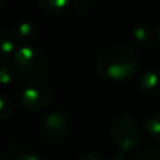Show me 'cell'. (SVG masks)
Listing matches in <instances>:
<instances>
[{
  "label": "cell",
  "instance_id": "6",
  "mask_svg": "<svg viewBox=\"0 0 160 160\" xmlns=\"http://www.w3.org/2000/svg\"><path fill=\"white\" fill-rule=\"evenodd\" d=\"M7 150L14 160H42L38 153L31 152L25 142L18 138H11L7 142Z\"/></svg>",
  "mask_w": 160,
  "mask_h": 160
},
{
  "label": "cell",
  "instance_id": "7",
  "mask_svg": "<svg viewBox=\"0 0 160 160\" xmlns=\"http://www.w3.org/2000/svg\"><path fill=\"white\" fill-rule=\"evenodd\" d=\"M139 86L149 96H160V70L155 68L145 70L139 79Z\"/></svg>",
  "mask_w": 160,
  "mask_h": 160
},
{
  "label": "cell",
  "instance_id": "14",
  "mask_svg": "<svg viewBox=\"0 0 160 160\" xmlns=\"http://www.w3.org/2000/svg\"><path fill=\"white\" fill-rule=\"evenodd\" d=\"M14 105L8 97L0 94V122H4L13 115Z\"/></svg>",
  "mask_w": 160,
  "mask_h": 160
},
{
  "label": "cell",
  "instance_id": "9",
  "mask_svg": "<svg viewBox=\"0 0 160 160\" xmlns=\"http://www.w3.org/2000/svg\"><path fill=\"white\" fill-rule=\"evenodd\" d=\"M70 0H39L42 11L49 16H61L68 10Z\"/></svg>",
  "mask_w": 160,
  "mask_h": 160
},
{
  "label": "cell",
  "instance_id": "8",
  "mask_svg": "<svg viewBox=\"0 0 160 160\" xmlns=\"http://www.w3.org/2000/svg\"><path fill=\"white\" fill-rule=\"evenodd\" d=\"M11 34H13L16 42H20L21 45H28L37 37V28L32 22L22 21V22H18L14 27Z\"/></svg>",
  "mask_w": 160,
  "mask_h": 160
},
{
  "label": "cell",
  "instance_id": "2",
  "mask_svg": "<svg viewBox=\"0 0 160 160\" xmlns=\"http://www.w3.org/2000/svg\"><path fill=\"white\" fill-rule=\"evenodd\" d=\"M11 63L14 65L18 75L28 80L41 79L49 66L47 53L39 47H35L32 44L21 45L18 49H16Z\"/></svg>",
  "mask_w": 160,
  "mask_h": 160
},
{
  "label": "cell",
  "instance_id": "10",
  "mask_svg": "<svg viewBox=\"0 0 160 160\" xmlns=\"http://www.w3.org/2000/svg\"><path fill=\"white\" fill-rule=\"evenodd\" d=\"M143 128L155 141H160V112H150L145 117Z\"/></svg>",
  "mask_w": 160,
  "mask_h": 160
},
{
  "label": "cell",
  "instance_id": "15",
  "mask_svg": "<svg viewBox=\"0 0 160 160\" xmlns=\"http://www.w3.org/2000/svg\"><path fill=\"white\" fill-rule=\"evenodd\" d=\"M138 160H160V149L155 148V149H149L141 155Z\"/></svg>",
  "mask_w": 160,
  "mask_h": 160
},
{
  "label": "cell",
  "instance_id": "17",
  "mask_svg": "<svg viewBox=\"0 0 160 160\" xmlns=\"http://www.w3.org/2000/svg\"><path fill=\"white\" fill-rule=\"evenodd\" d=\"M0 160H10V158H8V155L6 152L0 150Z\"/></svg>",
  "mask_w": 160,
  "mask_h": 160
},
{
  "label": "cell",
  "instance_id": "3",
  "mask_svg": "<svg viewBox=\"0 0 160 160\" xmlns=\"http://www.w3.org/2000/svg\"><path fill=\"white\" fill-rule=\"evenodd\" d=\"M110 138L122 152H131L141 146L142 132L138 124L129 117H119L111 124Z\"/></svg>",
  "mask_w": 160,
  "mask_h": 160
},
{
  "label": "cell",
  "instance_id": "5",
  "mask_svg": "<svg viewBox=\"0 0 160 160\" xmlns=\"http://www.w3.org/2000/svg\"><path fill=\"white\" fill-rule=\"evenodd\" d=\"M70 131V119L62 111H53L48 114L41 124V132L49 142H62Z\"/></svg>",
  "mask_w": 160,
  "mask_h": 160
},
{
  "label": "cell",
  "instance_id": "13",
  "mask_svg": "<svg viewBox=\"0 0 160 160\" xmlns=\"http://www.w3.org/2000/svg\"><path fill=\"white\" fill-rule=\"evenodd\" d=\"M16 68L13 63L8 62H0V84L6 86L10 84L14 80V73H16Z\"/></svg>",
  "mask_w": 160,
  "mask_h": 160
},
{
  "label": "cell",
  "instance_id": "19",
  "mask_svg": "<svg viewBox=\"0 0 160 160\" xmlns=\"http://www.w3.org/2000/svg\"><path fill=\"white\" fill-rule=\"evenodd\" d=\"M112 160H125V158H124V155H121V153H118V155H115V156H114Z\"/></svg>",
  "mask_w": 160,
  "mask_h": 160
},
{
  "label": "cell",
  "instance_id": "4",
  "mask_svg": "<svg viewBox=\"0 0 160 160\" xmlns=\"http://www.w3.org/2000/svg\"><path fill=\"white\" fill-rule=\"evenodd\" d=\"M53 97V88L49 83L35 82L28 84L21 91L20 102L25 111L30 112H38L49 105Z\"/></svg>",
  "mask_w": 160,
  "mask_h": 160
},
{
  "label": "cell",
  "instance_id": "1",
  "mask_svg": "<svg viewBox=\"0 0 160 160\" xmlns=\"http://www.w3.org/2000/svg\"><path fill=\"white\" fill-rule=\"evenodd\" d=\"M139 56L133 48L115 44L108 47L96 61V72L107 82L119 83L132 79L139 70Z\"/></svg>",
  "mask_w": 160,
  "mask_h": 160
},
{
  "label": "cell",
  "instance_id": "11",
  "mask_svg": "<svg viewBox=\"0 0 160 160\" xmlns=\"http://www.w3.org/2000/svg\"><path fill=\"white\" fill-rule=\"evenodd\" d=\"M16 44L13 34L0 28V58L13 55L16 52Z\"/></svg>",
  "mask_w": 160,
  "mask_h": 160
},
{
  "label": "cell",
  "instance_id": "16",
  "mask_svg": "<svg viewBox=\"0 0 160 160\" xmlns=\"http://www.w3.org/2000/svg\"><path fill=\"white\" fill-rule=\"evenodd\" d=\"M78 160H101V159L91 152H86V153H82L78 158Z\"/></svg>",
  "mask_w": 160,
  "mask_h": 160
},
{
  "label": "cell",
  "instance_id": "20",
  "mask_svg": "<svg viewBox=\"0 0 160 160\" xmlns=\"http://www.w3.org/2000/svg\"><path fill=\"white\" fill-rule=\"evenodd\" d=\"M6 2H7V0H0V6H3V4H4V3Z\"/></svg>",
  "mask_w": 160,
  "mask_h": 160
},
{
  "label": "cell",
  "instance_id": "18",
  "mask_svg": "<svg viewBox=\"0 0 160 160\" xmlns=\"http://www.w3.org/2000/svg\"><path fill=\"white\" fill-rule=\"evenodd\" d=\"M156 39L160 42V22H159V25H158V28H156Z\"/></svg>",
  "mask_w": 160,
  "mask_h": 160
},
{
  "label": "cell",
  "instance_id": "12",
  "mask_svg": "<svg viewBox=\"0 0 160 160\" xmlns=\"http://www.w3.org/2000/svg\"><path fill=\"white\" fill-rule=\"evenodd\" d=\"M131 37H132V41L135 42L136 45H139V47H146V45H149L150 42H152L153 32L146 25H139V27H136L135 30L132 31Z\"/></svg>",
  "mask_w": 160,
  "mask_h": 160
}]
</instances>
